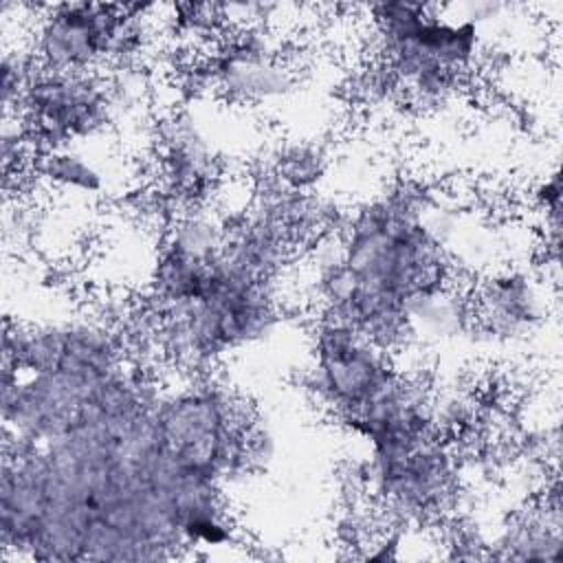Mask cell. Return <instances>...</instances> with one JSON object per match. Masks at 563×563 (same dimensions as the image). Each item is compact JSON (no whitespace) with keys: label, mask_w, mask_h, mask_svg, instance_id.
Returning a JSON list of instances; mask_svg holds the SVG:
<instances>
[{"label":"cell","mask_w":563,"mask_h":563,"mask_svg":"<svg viewBox=\"0 0 563 563\" xmlns=\"http://www.w3.org/2000/svg\"><path fill=\"white\" fill-rule=\"evenodd\" d=\"M396 356L354 328L317 314L312 325V365L303 387L339 424L398 378Z\"/></svg>","instance_id":"277c9868"},{"label":"cell","mask_w":563,"mask_h":563,"mask_svg":"<svg viewBox=\"0 0 563 563\" xmlns=\"http://www.w3.org/2000/svg\"><path fill=\"white\" fill-rule=\"evenodd\" d=\"M473 325L497 341H519L534 332L548 312L539 282L519 268L497 271L471 299Z\"/></svg>","instance_id":"52a82bcc"},{"label":"cell","mask_w":563,"mask_h":563,"mask_svg":"<svg viewBox=\"0 0 563 563\" xmlns=\"http://www.w3.org/2000/svg\"><path fill=\"white\" fill-rule=\"evenodd\" d=\"M121 4L57 2L35 7L31 55L55 73H97L112 62Z\"/></svg>","instance_id":"8992f818"},{"label":"cell","mask_w":563,"mask_h":563,"mask_svg":"<svg viewBox=\"0 0 563 563\" xmlns=\"http://www.w3.org/2000/svg\"><path fill=\"white\" fill-rule=\"evenodd\" d=\"M328 156L319 145L292 143L279 150L273 163V183L297 194H312V187L323 178Z\"/></svg>","instance_id":"9c48e42d"},{"label":"cell","mask_w":563,"mask_h":563,"mask_svg":"<svg viewBox=\"0 0 563 563\" xmlns=\"http://www.w3.org/2000/svg\"><path fill=\"white\" fill-rule=\"evenodd\" d=\"M435 207L416 183H398L358 207L339 231L341 260L319 279L323 310L365 330L453 288L451 249L429 222Z\"/></svg>","instance_id":"6da1fadb"},{"label":"cell","mask_w":563,"mask_h":563,"mask_svg":"<svg viewBox=\"0 0 563 563\" xmlns=\"http://www.w3.org/2000/svg\"><path fill=\"white\" fill-rule=\"evenodd\" d=\"M37 178L57 194L99 198L108 189L106 172L90 158L84 145L42 152L35 156Z\"/></svg>","instance_id":"ba28073f"},{"label":"cell","mask_w":563,"mask_h":563,"mask_svg":"<svg viewBox=\"0 0 563 563\" xmlns=\"http://www.w3.org/2000/svg\"><path fill=\"white\" fill-rule=\"evenodd\" d=\"M150 420L158 455L176 473L218 484L249 473L244 431L255 416L222 383L198 376L158 391Z\"/></svg>","instance_id":"3957f363"},{"label":"cell","mask_w":563,"mask_h":563,"mask_svg":"<svg viewBox=\"0 0 563 563\" xmlns=\"http://www.w3.org/2000/svg\"><path fill=\"white\" fill-rule=\"evenodd\" d=\"M380 66L418 106L446 103L482 57V24L444 15L442 7L380 2L369 9Z\"/></svg>","instance_id":"7a4b0ae2"},{"label":"cell","mask_w":563,"mask_h":563,"mask_svg":"<svg viewBox=\"0 0 563 563\" xmlns=\"http://www.w3.org/2000/svg\"><path fill=\"white\" fill-rule=\"evenodd\" d=\"M341 260V242H339V233H325L321 235L319 240H314V246H312V282L317 279V275L328 268L330 264L339 262ZM319 314H325V317H332L323 310H319ZM334 319V317H332ZM339 321V319H336ZM343 323V321H341ZM347 325V323H345ZM358 332V330H356ZM363 334V332H361ZM365 339H369L372 343H376L380 350L389 352L391 356H396V352H400L411 339H413V330H411V321H409V314H405L400 321L378 330V332H372V334H363Z\"/></svg>","instance_id":"30bf717a"},{"label":"cell","mask_w":563,"mask_h":563,"mask_svg":"<svg viewBox=\"0 0 563 563\" xmlns=\"http://www.w3.org/2000/svg\"><path fill=\"white\" fill-rule=\"evenodd\" d=\"M26 130L35 156L95 141L112 123L108 77L35 68L13 114Z\"/></svg>","instance_id":"5b68a950"}]
</instances>
